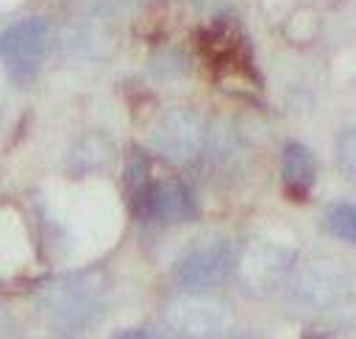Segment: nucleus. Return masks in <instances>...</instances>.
Listing matches in <instances>:
<instances>
[{
  "label": "nucleus",
  "mask_w": 356,
  "mask_h": 339,
  "mask_svg": "<svg viewBox=\"0 0 356 339\" xmlns=\"http://www.w3.org/2000/svg\"><path fill=\"white\" fill-rule=\"evenodd\" d=\"M200 139H203L200 119H197V114H192L186 108H175V111L164 114V119L159 122V128L153 133L156 147L172 161H184V158L195 156L200 147Z\"/></svg>",
  "instance_id": "39448f33"
},
{
  "label": "nucleus",
  "mask_w": 356,
  "mask_h": 339,
  "mask_svg": "<svg viewBox=\"0 0 356 339\" xmlns=\"http://www.w3.org/2000/svg\"><path fill=\"white\" fill-rule=\"evenodd\" d=\"M342 292V272L334 264H312L298 283V295L309 306H331Z\"/></svg>",
  "instance_id": "0eeeda50"
},
{
  "label": "nucleus",
  "mask_w": 356,
  "mask_h": 339,
  "mask_svg": "<svg viewBox=\"0 0 356 339\" xmlns=\"http://www.w3.org/2000/svg\"><path fill=\"white\" fill-rule=\"evenodd\" d=\"M334 156H337L339 172L356 186V128H345V131L337 136Z\"/></svg>",
  "instance_id": "1a4fd4ad"
},
{
  "label": "nucleus",
  "mask_w": 356,
  "mask_h": 339,
  "mask_svg": "<svg viewBox=\"0 0 356 339\" xmlns=\"http://www.w3.org/2000/svg\"><path fill=\"white\" fill-rule=\"evenodd\" d=\"M50 42V22L44 17H25L0 31V61L14 81H31Z\"/></svg>",
  "instance_id": "f257e3e1"
},
{
  "label": "nucleus",
  "mask_w": 356,
  "mask_h": 339,
  "mask_svg": "<svg viewBox=\"0 0 356 339\" xmlns=\"http://www.w3.org/2000/svg\"><path fill=\"white\" fill-rule=\"evenodd\" d=\"M236 267V253L228 242L217 239V242H206V245H197L192 247L178 264H175V281L184 286V289H211V286H220L225 278H231Z\"/></svg>",
  "instance_id": "7ed1b4c3"
},
{
  "label": "nucleus",
  "mask_w": 356,
  "mask_h": 339,
  "mask_svg": "<svg viewBox=\"0 0 356 339\" xmlns=\"http://www.w3.org/2000/svg\"><path fill=\"white\" fill-rule=\"evenodd\" d=\"M134 211L150 222H184L197 211L192 189L178 178H161L134 192Z\"/></svg>",
  "instance_id": "f03ea898"
},
{
  "label": "nucleus",
  "mask_w": 356,
  "mask_h": 339,
  "mask_svg": "<svg viewBox=\"0 0 356 339\" xmlns=\"http://www.w3.org/2000/svg\"><path fill=\"white\" fill-rule=\"evenodd\" d=\"M44 306L53 314V320L67 322V325H83L86 320L95 317L97 311V292L86 278H70L44 295Z\"/></svg>",
  "instance_id": "20e7f679"
},
{
  "label": "nucleus",
  "mask_w": 356,
  "mask_h": 339,
  "mask_svg": "<svg viewBox=\"0 0 356 339\" xmlns=\"http://www.w3.org/2000/svg\"><path fill=\"white\" fill-rule=\"evenodd\" d=\"M281 181L292 197H306L317 181L314 153L303 142H286L281 153Z\"/></svg>",
  "instance_id": "423d86ee"
},
{
  "label": "nucleus",
  "mask_w": 356,
  "mask_h": 339,
  "mask_svg": "<svg viewBox=\"0 0 356 339\" xmlns=\"http://www.w3.org/2000/svg\"><path fill=\"white\" fill-rule=\"evenodd\" d=\"M323 228L328 236L356 245V203H331L323 214Z\"/></svg>",
  "instance_id": "6e6552de"
},
{
  "label": "nucleus",
  "mask_w": 356,
  "mask_h": 339,
  "mask_svg": "<svg viewBox=\"0 0 356 339\" xmlns=\"http://www.w3.org/2000/svg\"><path fill=\"white\" fill-rule=\"evenodd\" d=\"M114 339H164V336H159V333H153V331H142V328H131V331H122V333H117Z\"/></svg>",
  "instance_id": "9d476101"
}]
</instances>
